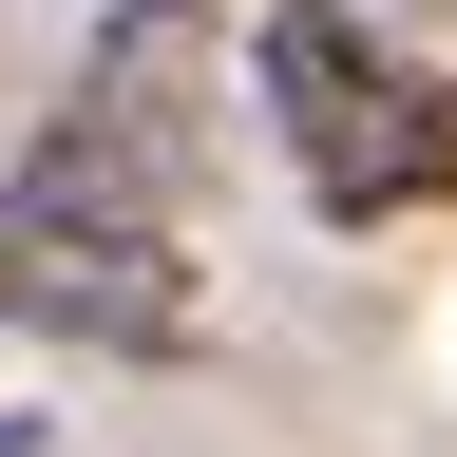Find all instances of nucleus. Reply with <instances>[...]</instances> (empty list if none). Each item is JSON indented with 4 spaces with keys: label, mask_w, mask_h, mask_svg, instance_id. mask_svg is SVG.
Wrapping results in <instances>:
<instances>
[{
    "label": "nucleus",
    "mask_w": 457,
    "mask_h": 457,
    "mask_svg": "<svg viewBox=\"0 0 457 457\" xmlns=\"http://www.w3.org/2000/svg\"><path fill=\"white\" fill-rule=\"evenodd\" d=\"M0 305L38 343H96V362H191L210 343V267H191V191H153L96 114L0 171Z\"/></svg>",
    "instance_id": "f257e3e1"
},
{
    "label": "nucleus",
    "mask_w": 457,
    "mask_h": 457,
    "mask_svg": "<svg viewBox=\"0 0 457 457\" xmlns=\"http://www.w3.org/2000/svg\"><path fill=\"white\" fill-rule=\"evenodd\" d=\"M248 77H267L286 171H305L343 228H381V210H457V77L381 57L343 0H267V20H248Z\"/></svg>",
    "instance_id": "f03ea898"
},
{
    "label": "nucleus",
    "mask_w": 457,
    "mask_h": 457,
    "mask_svg": "<svg viewBox=\"0 0 457 457\" xmlns=\"http://www.w3.org/2000/svg\"><path fill=\"white\" fill-rule=\"evenodd\" d=\"M0 457H20V420H0Z\"/></svg>",
    "instance_id": "7ed1b4c3"
}]
</instances>
